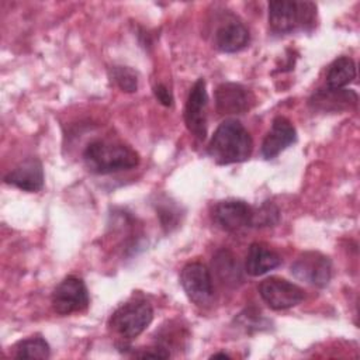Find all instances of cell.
I'll use <instances>...</instances> for the list:
<instances>
[{"label": "cell", "instance_id": "1", "mask_svg": "<svg viewBox=\"0 0 360 360\" xmlns=\"http://www.w3.org/2000/svg\"><path fill=\"white\" fill-rule=\"evenodd\" d=\"M253 141L248 129L233 118L222 121L211 136L208 155L218 165L245 162L250 158Z\"/></svg>", "mask_w": 360, "mask_h": 360}, {"label": "cell", "instance_id": "2", "mask_svg": "<svg viewBox=\"0 0 360 360\" xmlns=\"http://www.w3.org/2000/svg\"><path fill=\"white\" fill-rule=\"evenodd\" d=\"M83 160L91 173L108 174L138 166L139 155L128 145L97 139L86 146Z\"/></svg>", "mask_w": 360, "mask_h": 360}, {"label": "cell", "instance_id": "3", "mask_svg": "<svg viewBox=\"0 0 360 360\" xmlns=\"http://www.w3.org/2000/svg\"><path fill=\"white\" fill-rule=\"evenodd\" d=\"M316 7L308 1L274 0L269 3V25L276 34H288L314 22Z\"/></svg>", "mask_w": 360, "mask_h": 360}, {"label": "cell", "instance_id": "4", "mask_svg": "<svg viewBox=\"0 0 360 360\" xmlns=\"http://www.w3.org/2000/svg\"><path fill=\"white\" fill-rule=\"evenodd\" d=\"M153 309L145 300L129 301L114 311L108 326L124 339L139 336L152 322Z\"/></svg>", "mask_w": 360, "mask_h": 360}, {"label": "cell", "instance_id": "5", "mask_svg": "<svg viewBox=\"0 0 360 360\" xmlns=\"http://www.w3.org/2000/svg\"><path fill=\"white\" fill-rule=\"evenodd\" d=\"M52 308L59 315H69L84 311L89 307L90 298L84 281L75 276L63 278L52 292Z\"/></svg>", "mask_w": 360, "mask_h": 360}, {"label": "cell", "instance_id": "6", "mask_svg": "<svg viewBox=\"0 0 360 360\" xmlns=\"http://www.w3.org/2000/svg\"><path fill=\"white\" fill-rule=\"evenodd\" d=\"M180 284L191 302L208 305L212 300V278L208 267L200 262L187 263L180 273Z\"/></svg>", "mask_w": 360, "mask_h": 360}, {"label": "cell", "instance_id": "7", "mask_svg": "<svg viewBox=\"0 0 360 360\" xmlns=\"http://www.w3.org/2000/svg\"><path fill=\"white\" fill-rule=\"evenodd\" d=\"M259 294L262 300L276 311L292 308L298 305L305 297L301 287L280 277L264 278L259 284Z\"/></svg>", "mask_w": 360, "mask_h": 360}, {"label": "cell", "instance_id": "8", "mask_svg": "<svg viewBox=\"0 0 360 360\" xmlns=\"http://www.w3.org/2000/svg\"><path fill=\"white\" fill-rule=\"evenodd\" d=\"M291 274L314 287H326L332 277L330 259L319 252H305L292 264Z\"/></svg>", "mask_w": 360, "mask_h": 360}, {"label": "cell", "instance_id": "9", "mask_svg": "<svg viewBox=\"0 0 360 360\" xmlns=\"http://www.w3.org/2000/svg\"><path fill=\"white\" fill-rule=\"evenodd\" d=\"M207 105L208 96L205 89V80L198 79L190 89L186 108H184V122L187 129L200 141L207 136Z\"/></svg>", "mask_w": 360, "mask_h": 360}, {"label": "cell", "instance_id": "10", "mask_svg": "<svg viewBox=\"0 0 360 360\" xmlns=\"http://www.w3.org/2000/svg\"><path fill=\"white\" fill-rule=\"evenodd\" d=\"M214 221L228 232H238L253 224V208L242 200L219 201L214 207Z\"/></svg>", "mask_w": 360, "mask_h": 360}, {"label": "cell", "instance_id": "11", "mask_svg": "<svg viewBox=\"0 0 360 360\" xmlns=\"http://www.w3.org/2000/svg\"><path fill=\"white\" fill-rule=\"evenodd\" d=\"M252 93L238 83H221L215 89V107L222 115L243 114L252 108Z\"/></svg>", "mask_w": 360, "mask_h": 360}, {"label": "cell", "instance_id": "12", "mask_svg": "<svg viewBox=\"0 0 360 360\" xmlns=\"http://www.w3.org/2000/svg\"><path fill=\"white\" fill-rule=\"evenodd\" d=\"M297 141V131L285 117H276L271 128L262 142V155L264 159H273Z\"/></svg>", "mask_w": 360, "mask_h": 360}, {"label": "cell", "instance_id": "13", "mask_svg": "<svg viewBox=\"0 0 360 360\" xmlns=\"http://www.w3.org/2000/svg\"><path fill=\"white\" fill-rule=\"evenodd\" d=\"M4 181L22 191H39L44 187V169L41 160L37 158L25 159L4 176Z\"/></svg>", "mask_w": 360, "mask_h": 360}, {"label": "cell", "instance_id": "14", "mask_svg": "<svg viewBox=\"0 0 360 360\" xmlns=\"http://www.w3.org/2000/svg\"><path fill=\"white\" fill-rule=\"evenodd\" d=\"M249 41V30L235 18L221 24L214 34L215 48L226 53H233L243 49Z\"/></svg>", "mask_w": 360, "mask_h": 360}, {"label": "cell", "instance_id": "15", "mask_svg": "<svg viewBox=\"0 0 360 360\" xmlns=\"http://www.w3.org/2000/svg\"><path fill=\"white\" fill-rule=\"evenodd\" d=\"M280 264L281 257L274 250L266 248L262 243H252L249 246L245 262V270L249 276H263Z\"/></svg>", "mask_w": 360, "mask_h": 360}, {"label": "cell", "instance_id": "16", "mask_svg": "<svg viewBox=\"0 0 360 360\" xmlns=\"http://www.w3.org/2000/svg\"><path fill=\"white\" fill-rule=\"evenodd\" d=\"M311 104L326 111H340L356 107L357 94L347 89H319L311 98Z\"/></svg>", "mask_w": 360, "mask_h": 360}, {"label": "cell", "instance_id": "17", "mask_svg": "<svg viewBox=\"0 0 360 360\" xmlns=\"http://www.w3.org/2000/svg\"><path fill=\"white\" fill-rule=\"evenodd\" d=\"M356 77V63L349 56L335 59L326 72L328 89H345Z\"/></svg>", "mask_w": 360, "mask_h": 360}, {"label": "cell", "instance_id": "18", "mask_svg": "<svg viewBox=\"0 0 360 360\" xmlns=\"http://www.w3.org/2000/svg\"><path fill=\"white\" fill-rule=\"evenodd\" d=\"M212 267L219 280L229 285H236L242 280L238 260L229 250H219L212 259Z\"/></svg>", "mask_w": 360, "mask_h": 360}, {"label": "cell", "instance_id": "19", "mask_svg": "<svg viewBox=\"0 0 360 360\" xmlns=\"http://www.w3.org/2000/svg\"><path fill=\"white\" fill-rule=\"evenodd\" d=\"M51 347L41 336H32L20 340L14 347L15 359H49Z\"/></svg>", "mask_w": 360, "mask_h": 360}, {"label": "cell", "instance_id": "20", "mask_svg": "<svg viewBox=\"0 0 360 360\" xmlns=\"http://www.w3.org/2000/svg\"><path fill=\"white\" fill-rule=\"evenodd\" d=\"M111 80L125 93H134L138 89V75L128 66H112L110 70Z\"/></svg>", "mask_w": 360, "mask_h": 360}, {"label": "cell", "instance_id": "21", "mask_svg": "<svg viewBox=\"0 0 360 360\" xmlns=\"http://www.w3.org/2000/svg\"><path fill=\"white\" fill-rule=\"evenodd\" d=\"M278 210L276 205L266 202L259 208H253V224L252 226H273L278 222Z\"/></svg>", "mask_w": 360, "mask_h": 360}, {"label": "cell", "instance_id": "22", "mask_svg": "<svg viewBox=\"0 0 360 360\" xmlns=\"http://www.w3.org/2000/svg\"><path fill=\"white\" fill-rule=\"evenodd\" d=\"M153 93H155V97L158 98V101L165 105V107H172L173 105V94L172 91L162 83L156 84L153 87Z\"/></svg>", "mask_w": 360, "mask_h": 360}, {"label": "cell", "instance_id": "23", "mask_svg": "<svg viewBox=\"0 0 360 360\" xmlns=\"http://www.w3.org/2000/svg\"><path fill=\"white\" fill-rule=\"evenodd\" d=\"M135 356L141 357V359H148V357H152V359H167L170 356V353L165 347H152V349H146L142 353H136Z\"/></svg>", "mask_w": 360, "mask_h": 360}, {"label": "cell", "instance_id": "24", "mask_svg": "<svg viewBox=\"0 0 360 360\" xmlns=\"http://www.w3.org/2000/svg\"><path fill=\"white\" fill-rule=\"evenodd\" d=\"M211 357H212V359H218V357H222V359H229L231 356H229V354H226V353H215V354H212Z\"/></svg>", "mask_w": 360, "mask_h": 360}]
</instances>
